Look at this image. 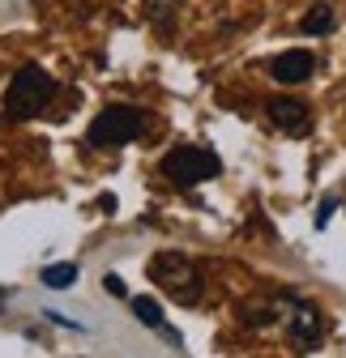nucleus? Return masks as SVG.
<instances>
[{"label":"nucleus","mask_w":346,"mask_h":358,"mask_svg":"<svg viewBox=\"0 0 346 358\" xmlns=\"http://www.w3.org/2000/svg\"><path fill=\"white\" fill-rule=\"evenodd\" d=\"M52 94H56L52 73L43 64H22L13 73L9 90H5V120L9 124H26V120L43 115V107L52 103Z\"/></svg>","instance_id":"obj_1"},{"label":"nucleus","mask_w":346,"mask_h":358,"mask_svg":"<svg viewBox=\"0 0 346 358\" xmlns=\"http://www.w3.org/2000/svg\"><path fill=\"white\" fill-rule=\"evenodd\" d=\"M150 282L167 294V299H176L184 307H197L201 294H205V278H201V268L193 256L184 252H158L150 260Z\"/></svg>","instance_id":"obj_2"},{"label":"nucleus","mask_w":346,"mask_h":358,"mask_svg":"<svg viewBox=\"0 0 346 358\" xmlns=\"http://www.w3.org/2000/svg\"><path fill=\"white\" fill-rule=\"evenodd\" d=\"M146 132V111L128 107V103H116V107H103L90 128H85V145L90 150H124L133 145Z\"/></svg>","instance_id":"obj_3"},{"label":"nucleus","mask_w":346,"mask_h":358,"mask_svg":"<svg viewBox=\"0 0 346 358\" xmlns=\"http://www.w3.org/2000/svg\"><path fill=\"white\" fill-rule=\"evenodd\" d=\"M162 175L176 188H197V184H209V179L223 175V158L205 145H176L162 154Z\"/></svg>","instance_id":"obj_4"},{"label":"nucleus","mask_w":346,"mask_h":358,"mask_svg":"<svg viewBox=\"0 0 346 358\" xmlns=\"http://www.w3.org/2000/svg\"><path fill=\"white\" fill-rule=\"evenodd\" d=\"M282 307H286L282 316H286V333H291L295 350L312 354V350L321 345V337H325L321 307H317V303H308V299H295V294H286V299H282Z\"/></svg>","instance_id":"obj_5"},{"label":"nucleus","mask_w":346,"mask_h":358,"mask_svg":"<svg viewBox=\"0 0 346 358\" xmlns=\"http://www.w3.org/2000/svg\"><path fill=\"white\" fill-rule=\"evenodd\" d=\"M265 115L274 120V128H282L286 137H304V132L312 128V111H308V103H299V99H270L265 103Z\"/></svg>","instance_id":"obj_6"},{"label":"nucleus","mask_w":346,"mask_h":358,"mask_svg":"<svg viewBox=\"0 0 346 358\" xmlns=\"http://www.w3.org/2000/svg\"><path fill=\"white\" fill-rule=\"evenodd\" d=\"M312 73H317V56L308 48H291V52L270 60V77L278 85H299V81H308Z\"/></svg>","instance_id":"obj_7"},{"label":"nucleus","mask_w":346,"mask_h":358,"mask_svg":"<svg viewBox=\"0 0 346 358\" xmlns=\"http://www.w3.org/2000/svg\"><path fill=\"white\" fill-rule=\"evenodd\" d=\"M128 307H133V320H137V324H146V329L162 333V337H167L171 345H176V350H184V337H180L176 329H171V324H167V316H162V307H158L154 299L137 294V299H128Z\"/></svg>","instance_id":"obj_8"},{"label":"nucleus","mask_w":346,"mask_h":358,"mask_svg":"<svg viewBox=\"0 0 346 358\" xmlns=\"http://www.w3.org/2000/svg\"><path fill=\"white\" fill-rule=\"evenodd\" d=\"M141 9H146L150 26H158V30H171V26H176V13L184 9V0H141Z\"/></svg>","instance_id":"obj_9"},{"label":"nucleus","mask_w":346,"mask_h":358,"mask_svg":"<svg viewBox=\"0 0 346 358\" xmlns=\"http://www.w3.org/2000/svg\"><path fill=\"white\" fill-rule=\"evenodd\" d=\"M333 26H338L333 5H312V9L304 13V22H299V30H304V34H329Z\"/></svg>","instance_id":"obj_10"},{"label":"nucleus","mask_w":346,"mask_h":358,"mask_svg":"<svg viewBox=\"0 0 346 358\" xmlns=\"http://www.w3.org/2000/svg\"><path fill=\"white\" fill-rule=\"evenodd\" d=\"M39 282L48 286V290H69L73 282H77V264H43V273H39Z\"/></svg>","instance_id":"obj_11"},{"label":"nucleus","mask_w":346,"mask_h":358,"mask_svg":"<svg viewBox=\"0 0 346 358\" xmlns=\"http://www.w3.org/2000/svg\"><path fill=\"white\" fill-rule=\"evenodd\" d=\"M274 320H278L274 307H252L248 316H244V324H252V329H265V324H274Z\"/></svg>","instance_id":"obj_12"},{"label":"nucleus","mask_w":346,"mask_h":358,"mask_svg":"<svg viewBox=\"0 0 346 358\" xmlns=\"http://www.w3.org/2000/svg\"><path fill=\"white\" fill-rule=\"evenodd\" d=\"M333 209H338V196H325V201L317 205V217H312V222H317V231H325V227H329V217H333Z\"/></svg>","instance_id":"obj_13"},{"label":"nucleus","mask_w":346,"mask_h":358,"mask_svg":"<svg viewBox=\"0 0 346 358\" xmlns=\"http://www.w3.org/2000/svg\"><path fill=\"white\" fill-rule=\"evenodd\" d=\"M43 320H52V324H60V329H69V333H81V329H85L81 320H69V316H60V311H43Z\"/></svg>","instance_id":"obj_14"},{"label":"nucleus","mask_w":346,"mask_h":358,"mask_svg":"<svg viewBox=\"0 0 346 358\" xmlns=\"http://www.w3.org/2000/svg\"><path fill=\"white\" fill-rule=\"evenodd\" d=\"M103 290H107L111 299H124V294H128V286H124L120 273H107V278H103Z\"/></svg>","instance_id":"obj_15"},{"label":"nucleus","mask_w":346,"mask_h":358,"mask_svg":"<svg viewBox=\"0 0 346 358\" xmlns=\"http://www.w3.org/2000/svg\"><path fill=\"white\" fill-rule=\"evenodd\" d=\"M5 299H9V290H5V286H0V311H5Z\"/></svg>","instance_id":"obj_16"}]
</instances>
